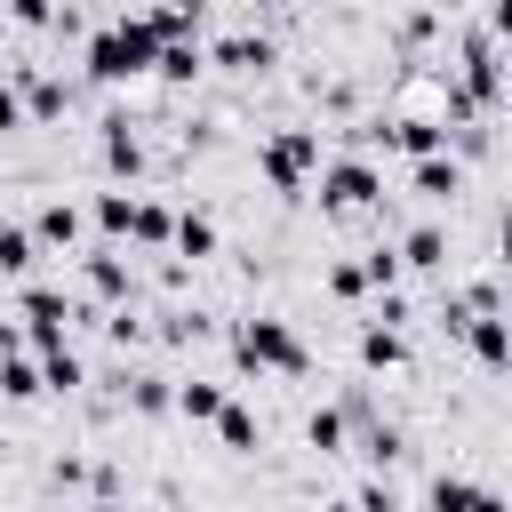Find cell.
Wrapping results in <instances>:
<instances>
[{
  "label": "cell",
  "instance_id": "19",
  "mask_svg": "<svg viewBox=\"0 0 512 512\" xmlns=\"http://www.w3.org/2000/svg\"><path fill=\"white\" fill-rule=\"evenodd\" d=\"M32 256H40L32 224H0V272H8V280H24V272H32Z\"/></svg>",
  "mask_w": 512,
  "mask_h": 512
},
{
  "label": "cell",
  "instance_id": "7",
  "mask_svg": "<svg viewBox=\"0 0 512 512\" xmlns=\"http://www.w3.org/2000/svg\"><path fill=\"white\" fill-rule=\"evenodd\" d=\"M408 184H416V200H456V192H464V168H456L448 152H432V160L408 168Z\"/></svg>",
  "mask_w": 512,
  "mask_h": 512
},
{
  "label": "cell",
  "instance_id": "16",
  "mask_svg": "<svg viewBox=\"0 0 512 512\" xmlns=\"http://www.w3.org/2000/svg\"><path fill=\"white\" fill-rule=\"evenodd\" d=\"M216 408H224V384H208V376H184V384H176V416L216 424Z\"/></svg>",
  "mask_w": 512,
  "mask_h": 512
},
{
  "label": "cell",
  "instance_id": "4",
  "mask_svg": "<svg viewBox=\"0 0 512 512\" xmlns=\"http://www.w3.org/2000/svg\"><path fill=\"white\" fill-rule=\"evenodd\" d=\"M16 304H24V320H32L24 336H32L40 352H56V344H64V320H72V304H64L48 280H24V296H16Z\"/></svg>",
  "mask_w": 512,
  "mask_h": 512
},
{
  "label": "cell",
  "instance_id": "1",
  "mask_svg": "<svg viewBox=\"0 0 512 512\" xmlns=\"http://www.w3.org/2000/svg\"><path fill=\"white\" fill-rule=\"evenodd\" d=\"M232 360H240V368H280V376H304V368H312L304 336H296L280 312H248V320L232 328Z\"/></svg>",
  "mask_w": 512,
  "mask_h": 512
},
{
  "label": "cell",
  "instance_id": "24",
  "mask_svg": "<svg viewBox=\"0 0 512 512\" xmlns=\"http://www.w3.org/2000/svg\"><path fill=\"white\" fill-rule=\"evenodd\" d=\"M360 456H368V464H400V456H408V440H400L392 424H376V416H368V432H360Z\"/></svg>",
  "mask_w": 512,
  "mask_h": 512
},
{
  "label": "cell",
  "instance_id": "33",
  "mask_svg": "<svg viewBox=\"0 0 512 512\" xmlns=\"http://www.w3.org/2000/svg\"><path fill=\"white\" fill-rule=\"evenodd\" d=\"M168 8H176V16H192V24L208 16V0H168Z\"/></svg>",
  "mask_w": 512,
  "mask_h": 512
},
{
  "label": "cell",
  "instance_id": "21",
  "mask_svg": "<svg viewBox=\"0 0 512 512\" xmlns=\"http://www.w3.org/2000/svg\"><path fill=\"white\" fill-rule=\"evenodd\" d=\"M56 112H64V80L24 72V120H56Z\"/></svg>",
  "mask_w": 512,
  "mask_h": 512
},
{
  "label": "cell",
  "instance_id": "28",
  "mask_svg": "<svg viewBox=\"0 0 512 512\" xmlns=\"http://www.w3.org/2000/svg\"><path fill=\"white\" fill-rule=\"evenodd\" d=\"M352 512H400V496H392V488H384V480H368V488H360V496H352Z\"/></svg>",
  "mask_w": 512,
  "mask_h": 512
},
{
  "label": "cell",
  "instance_id": "9",
  "mask_svg": "<svg viewBox=\"0 0 512 512\" xmlns=\"http://www.w3.org/2000/svg\"><path fill=\"white\" fill-rule=\"evenodd\" d=\"M104 168H112V176H136V168H144V136H136L120 112L104 120Z\"/></svg>",
  "mask_w": 512,
  "mask_h": 512
},
{
  "label": "cell",
  "instance_id": "17",
  "mask_svg": "<svg viewBox=\"0 0 512 512\" xmlns=\"http://www.w3.org/2000/svg\"><path fill=\"white\" fill-rule=\"evenodd\" d=\"M40 384H48V392H80V384H88V368H80V352H72V344H56V352H40Z\"/></svg>",
  "mask_w": 512,
  "mask_h": 512
},
{
  "label": "cell",
  "instance_id": "12",
  "mask_svg": "<svg viewBox=\"0 0 512 512\" xmlns=\"http://www.w3.org/2000/svg\"><path fill=\"white\" fill-rule=\"evenodd\" d=\"M168 248H176V256H192V264H200V256H216V216H208V208H184Z\"/></svg>",
  "mask_w": 512,
  "mask_h": 512
},
{
  "label": "cell",
  "instance_id": "5",
  "mask_svg": "<svg viewBox=\"0 0 512 512\" xmlns=\"http://www.w3.org/2000/svg\"><path fill=\"white\" fill-rule=\"evenodd\" d=\"M432 512H512L496 488L464 480V472H432Z\"/></svg>",
  "mask_w": 512,
  "mask_h": 512
},
{
  "label": "cell",
  "instance_id": "25",
  "mask_svg": "<svg viewBox=\"0 0 512 512\" xmlns=\"http://www.w3.org/2000/svg\"><path fill=\"white\" fill-rule=\"evenodd\" d=\"M400 272H408V264H400V248H392V240H384V248H368V256H360V280H368V288H392V280H400Z\"/></svg>",
  "mask_w": 512,
  "mask_h": 512
},
{
  "label": "cell",
  "instance_id": "34",
  "mask_svg": "<svg viewBox=\"0 0 512 512\" xmlns=\"http://www.w3.org/2000/svg\"><path fill=\"white\" fill-rule=\"evenodd\" d=\"M96 512H128V504H120V496H96Z\"/></svg>",
  "mask_w": 512,
  "mask_h": 512
},
{
  "label": "cell",
  "instance_id": "27",
  "mask_svg": "<svg viewBox=\"0 0 512 512\" xmlns=\"http://www.w3.org/2000/svg\"><path fill=\"white\" fill-rule=\"evenodd\" d=\"M128 200H136V192H104V200H96V224H104L112 240H128Z\"/></svg>",
  "mask_w": 512,
  "mask_h": 512
},
{
  "label": "cell",
  "instance_id": "2",
  "mask_svg": "<svg viewBox=\"0 0 512 512\" xmlns=\"http://www.w3.org/2000/svg\"><path fill=\"white\" fill-rule=\"evenodd\" d=\"M256 168H264L272 192H304V176L320 168V128H280V136H264Z\"/></svg>",
  "mask_w": 512,
  "mask_h": 512
},
{
  "label": "cell",
  "instance_id": "23",
  "mask_svg": "<svg viewBox=\"0 0 512 512\" xmlns=\"http://www.w3.org/2000/svg\"><path fill=\"white\" fill-rule=\"evenodd\" d=\"M0 392H8V400H32V392H48V384H40V360L8 352V360H0Z\"/></svg>",
  "mask_w": 512,
  "mask_h": 512
},
{
  "label": "cell",
  "instance_id": "36",
  "mask_svg": "<svg viewBox=\"0 0 512 512\" xmlns=\"http://www.w3.org/2000/svg\"><path fill=\"white\" fill-rule=\"evenodd\" d=\"M504 104H512V88H504Z\"/></svg>",
  "mask_w": 512,
  "mask_h": 512
},
{
  "label": "cell",
  "instance_id": "8",
  "mask_svg": "<svg viewBox=\"0 0 512 512\" xmlns=\"http://www.w3.org/2000/svg\"><path fill=\"white\" fill-rule=\"evenodd\" d=\"M464 344H472V360H488V368H512V320H504V312L472 320V328H464Z\"/></svg>",
  "mask_w": 512,
  "mask_h": 512
},
{
  "label": "cell",
  "instance_id": "35",
  "mask_svg": "<svg viewBox=\"0 0 512 512\" xmlns=\"http://www.w3.org/2000/svg\"><path fill=\"white\" fill-rule=\"evenodd\" d=\"M440 8H464V0H440Z\"/></svg>",
  "mask_w": 512,
  "mask_h": 512
},
{
  "label": "cell",
  "instance_id": "32",
  "mask_svg": "<svg viewBox=\"0 0 512 512\" xmlns=\"http://www.w3.org/2000/svg\"><path fill=\"white\" fill-rule=\"evenodd\" d=\"M496 256H504V272H512V216L496 224Z\"/></svg>",
  "mask_w": 512,
  "mask_h": 512
},
{
  "label": "cell",
  "instance_id": "26",
  "mask_svg": "<svg viewBox=\"0 0 512 512\" xmlns=\"http://www.w3.org/2000/svg\"><path fill=\"white\" fill-rule=\"evenodd\" d=\"M88 288H96L104 304H120V296H128V272H120V256H88Z\"/></svg>",
  "mask_w": 512,
  "mask_h": 512
},
{
  "label": "cell",
  "instance_id": "3",
  "mask_svg": "<svg viewBox=\"0 0 512 512\" xmlns=\"http://www.w3.org/2000/svg\"><path fill=\"white\" fill-rule=\"evenodd\" d=\"M376 200H384L376 160L344 152V160H328V168H320V208H328V216H360V208H376Z\"/></svg>",
  "mask_w": 512,
  "mask_h": 512
},
{
  "label": "cell",
  "instance_id": "13",
  "mask_svg": "<svg viewBox=\"0 0 512 512\" xmlns=\"http://www.w3.org/2000/svg\"><path fill=\"white\" fill-rule=\"evenodd\" d=\"M400 264H408V272H440V264H448V232H440V224H416V232L400 240Z\"/></svg>",
  "mask_w": 512,
  "mask_h": 512
},
{
  "label": "cell",
  "instance_id": "18",
  "mask_svg": "<svg viewBox=\"0 0 512 512\" xmlns=\"http://www.w3.org/2000/svg\"><path fill=\"white\" fill-rule=\"evenodd\" d=\"M120 392H128L136 416H168V408H176V384H168V376H128Z\"/></svg>",
  "mask_w": 512,
  "mask_h": 512
},
{
  "label": "cell",
  "instance_id": "14",
  "mask_svg": "<svg viewBox=\"0 0 512 512\" xmlns=\"http://www.w3.org/2000/svg\"><path fill=\"white\" fill-rule=\"evenodd\" d=\"M360 360H368V368H408V336L384 328V320H368V328H360Z\"/></svg>",
  "mask_w": 512,
  "mask_h": 512
},
{
  "label": "cell",
  "instance_id": "20",
  "mask_svg": "<svg viewBox=\"0 0 512 512\" xmlns=\"http://www.w3.org/2000/svg\"><path fill=\"white\" fill-rule=\"evenodd\" d=\"M152 72L184 88V80H200V72H208V48H192V40H176V48H160V64H152Z\"/></svg>",
  "mask_w": 512,
  "mask_h": 512
},
{
  "label": "cell",
  "instance_id": "11",
  "mask_svg": "<svg viewBox=\"0 0 512 512\" xmlns=\"http://www.w3.org/2000/svg\"><path fill=\"white\" fill-rule=\"evenodd\" d=\"M128 240H144V248H168V240H176V216H168L160 200H128Z\"/></svg>",
  "mask_w": 512,
  "mask_h": 512
},
{
  "label": "cell",
  "instance_id": "6",
  "mask_svg": "<svg viewBox=\"0 0 512 512\" xmlns=\"http://www.w3.org/2000/svg\"><path fill=\"white\" fill-rule=\"evenodd\" d=\"M208 64H224V72H264V64H272V40H264V32H224V40L208 48Z\"/></svg>",
  "mask_w": 512,
  "mask_h": 512
},
{
  "label": "cell",
  "instance_id": "30",
  "mask_svg": "<svg viewBox=\"0 0 512 512\" xmlns=\"http://www.w3.org/2000/svg\"><path fill=\"white\" fill-rule=\"evenodd\" d=\"M328 288H336V296H360L368 280H360V264H336V272H328Z\"/></svg>",
  "mask_w": 512,
  "mask_h": 512
},
{
  "label": "cell",
  "instance_id": "29",
  "mask_svg": "<svg viewBox=\"0 0 512 512\" xmlns=\"http://www.w3.org/2000/svg\"><path fill=\"white\" fill-rule=\"evenodd\" d=\"M8 128H24V96L0 80V136H8Z\"/></svg>",
  "mask_w": 512,
  "mask_h": 512
},
{
  "label": "cell",
  "instance_id": "10",
  "mask_svg": "<svg viewBox=\"0 0 512 512\" xmlns=\"http://www.w3.org/2000/svg\"><path fill=\"white\" fill-rule=\"evenodd\" d=\"M32 240H40V248H72V240H80V208H72V200H48V208L32 216Z\"/></svg>",
  "mask_w": 512,
  "mask_h": 512
},
{
  "label": "cell",
  "instance_id": "22",
  "mask_svg": "<svg viewBox=\"0 0 512 512\" xmlns=\"http://www.w3.org/2000/svg\"><path fill=\"white\" fill-rule=\"evenodd\" d=\"M304 448H312V456H336V448H344V408H312V416H304Z\"/></svg>",
  "mask_w": 512,
  "mask_h": 512
},
{
  "label": "cell",
  "instance_id": "31",
  "mask_svg": "<svg viewBox=\"0 0 512 512\" xmlns=\"http://www.w3.org/2000/svg\"><path fill=\"white\" fill-rule=\"evenodd\" d=\"M488 32H504V40H512V0H488Z\"/></svg>",
  "mask_w": 512,
  "mask_h": 512
},
{
  "label": "cell",
  "instance_id": "15",
  "mask_svg": "<svg viewBox=\"0 0 512 512\" xmlns=\"http://www.w3.org/2000/svg\"><path fill=\"white\" fill-rule=\"evenodd\" d=\"M216 440H224L232 456H256V440H264V424H256V416H248L240 400H224V408H216Z\"/></svg>",
  "mask_w": 512,
  "mask_h": 512
}]
</instances>
